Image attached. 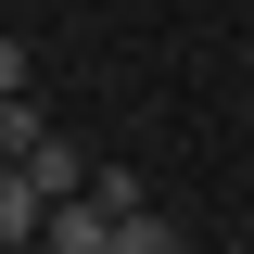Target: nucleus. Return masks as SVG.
<instances>
[{"instance_id": "1", "label": "nucleus", "mask_w": 254, "mask_h": 254, "mask_svg": "<svg viewBox=\"0 0 254 254\" xmlns=\"http://www.w3.org/2000/svg\"><path fill=\"white\" fill-rule=\"evenodd\" d=\"M13 165H26V178H38V190H51V216H64V203H89V165L64 153L51 127H38V140H13Z\"/></svg>"}, {"instance_id": "2", "label": "nucleus", "mask_w": 254, "mask_h": 254, "mask_svg": "<svg viewBox=\"0 0 254 254\" xmlns=\"http://www.w3.org/2000/svg\"><path fill=\"white\" fill-rule=\"evenodd\" d=\"M38 254H127V216H102V203H64Z\"/></svg>"}, {"instance_id": "3", "label": "nucleus", "mask_w": 254, "mask_h": 254, "mask_svg": "<svg viewBox=\"0 0 254 254\" xmlns=\"http://www.w3.org/2000/svg\"><path fill=\"white\" fill-rule=\"evenodd\" d=\"M0 242H51V190H38L26 165L0 178Z\"/></svg>"}]
</instances>
